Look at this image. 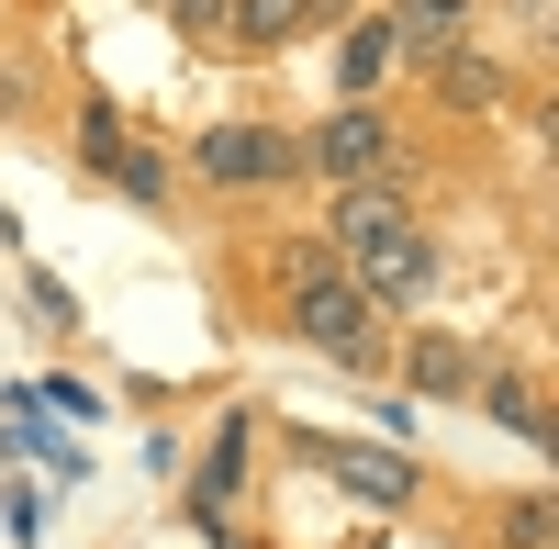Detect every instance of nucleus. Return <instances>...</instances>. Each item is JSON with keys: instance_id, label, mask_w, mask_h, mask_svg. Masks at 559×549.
<instances>
[{"instance_id": "12", "label": "nucleus", "mask_w": 559, "mask_h": 549, "mask_svg": "<svg viewBox=\"0 0 559 549\" xmlns=\"http://www.w3.org/2000/svg\"><path fill=\"white\" fill-rule=\"evenodd\" d=\"M112 179H123L134 202H157V191H168V179H157V157H146V147H123V168H112Z\"/></svg>"}, {"instance_id": "7", "label": "nucleus", "mask_w": 559, "mask_h": 549, "mask_svg": "<svg viewBox=\"0 0 559 549\" xmlns=\"http://www.w3.org/2000/svg\"><path fill=\"white\" fill-rule=\"evenodd\" d=\"M403 57L392 45V23H347V57H336V79H347V102H369V90H381V68Z\"/></svg>"}, {"instance_id": "1", "label": "nucleus", "mask_w": 559, "mask_h": 549, "mask_svg": "<svg viewBox=\"0 0 559 549\" xmlns=\"http://www.w3.org/2000/svg\"><path fill=\"white\" fill-rule=\"evenodd\" d=\"M336 247H347V281H358L369 303H414V292L437 281V247H426V224H414L392 191H369V179L336 202Z\"/></svg>"}, {"instance_id": "11", "label": "nucleus", "mask_w": 559, "mask_h": 549, "mask_svg": "<svg viewBox=\"0 0 559 549\" xmlns=\"http://www.w3.org/2000/svg\"><path fill=\"white\" fill-rule=\"evenodd\" d=\"M414 382H426V393H459L471 371H459V348H414Z\"/></svg>"}, {"instance_id": "5", "label": "nucleus", "mask_w": 559, "mask_h": 549, "mask_svg": "<svg viewBox=\"0 0 559 549\" xmlns=\"http://www.w3.org/2000/svg\"><path fill=\"white\" fill-rule=\"evenodd\" d=\"M302 448H313L347 493H369V505H403V493H414V471L392 460V448H358V437H302Z\"/></svg>"}, {"instance_id": "4", "label": "nucleus", "mask_w": 559, "mask_h": 549, "mask_svg": "<svg viewBox=\"0 0 559 549\" xmlns=\"http://www.w3.org/2000/svg\"><path fill=\"white\" fill-rule=\"evenodd\" d=\"M302 168H313V179H347V191H358V179H381V168H392V124L369 113V102H347V113L302 147Z\"/></svg>"}, {"instance_id": "3", "label": "nucleus", "mask_w": 559, "mask_h": 549, "mask_svg": "<svg viewBox=\"0 0 559 549\" xmlns=\"http://www.w3.org/2000/svg\"><path fill=\"white\" fill-rule=\"evenodd\" d=\"M191 168L224 179V191H280V179H302V147L269 135V124H213L202 147H191Z\"/></svg>"}, {"instance_id": "8", "label": "nucleus", "mask_w": 559, "mask_h": 549, "mask_svg": "<svg viewBox=\"0 0 559 549\" xmlns=\"http://www.w3.org/2000/svg\"><path fill=\"white\" fill-rule=\"evenodd\" d=\"M437 79H448V113H492V102H503V68H492V57H459V45L437 57Z\"/></svg>"}, {"instance_id": "2", "label": "nucleus", "mask_w": 559, "mask_h": 549, "mask_svg": "<svg viewBox=\"0 0 559 549\" xmlns=\"http://www.w3.org/2000/svg\"><path fill=\"white\" fill-rule=\"evenodd\" d=\"M292 326L324 359H347V371H381V303H369L324 247H292Z\"/></svg>"}, {"instance_id": "9", "label": "nucleus", "mask_w": 559, "mask_h": 549, "mask_svg": "<svg viewBox=\"0 0 559 549\" xmlns=\"http://www.w3.org/2000/svg\"><path fill=\"white\" fill-rule=\"evenodd\" d=\"M224 34H236V45H292V34H302V0H236Z\"/></svg>"}, {"instance_id": "10", "label": "nucleus", "mask_w": 559, "mask_h": 549, "mask_svg": "<svg viewBox=\"0 0 559 549\" xmlns=\"http://www.w3.org/2000/svg\"><path fill=\"white\" fill-rule=\"evenodd\" d=\"M481 404H492L503 427H526V437H537V382H526V371H492V382H481Z\"/></svg>"}, {"instance_id": "6", "label": "nucleus", "mask_w": 559, "mask_h": 549, "mask_svg": "<svg viewBox=\"0 0 559 549\" xmlns=\"http://www.w3.org/2000/svg\"><path fill=\"white\" fill-rule=\"evenodd\" d=\"M459 23H471V0H403V12H392V45H403V57H448Z\"/></svg>"}, {"instance_id": "13", "label": "nucleus", "mask_w": 559, "mask_h": 549, "mask_svg": "<svg viewBox=\"0 0 559 549\" xmlns=\"http://www.w3.org/2000/svg\"><path fill=\"white\" fill-rule=\"evenodd\" d=\"M168 12H213V0H168Z\"/></svg>"}]
</instances>
